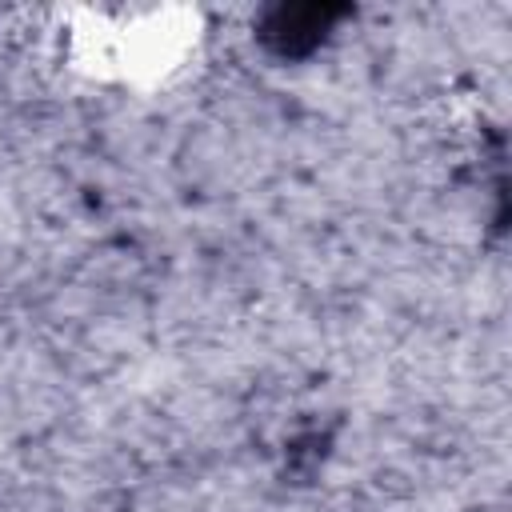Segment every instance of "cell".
<instances>
[{
	"instance_id": "6da1fadb",
	"label": "cell",
	"mask_w": 512,
	"mask_h": 512,
	"mask_svg": "<svg viewBox=\"0 0 512 512\" xmlns=\"http://www.w3.org/2000/svg\"><path fill=\"white\" fill-rule=\"evenodd\" d=\"M344 16L348 8H332V4H280L260 20V40L284 60L308 56Z\"/></svg>"
}]
</instances>
